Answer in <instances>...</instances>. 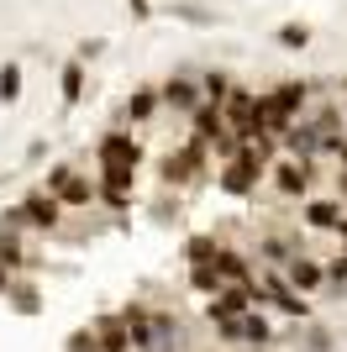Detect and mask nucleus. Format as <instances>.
<instances>
[{
    "instance_id": "f257e3e1",
    "label": "nucleus",
    "mask_w": 347,
    "mask_h": 352,
    "mask_svg": "<svg viewBox=\"0 0 347 352\" xmlns=\"http://www.w3.org/2000/svg\"><path fill=\"white\" fill-rule=\"evenodd\" d=\"M137 163H143V142L127 132H105L101 137V179L105 195H127L132 179H137Z\"/></svg>"
},
{
    "instance_id": "f03ea898",
    "label": "nucleus",
    "mask_w": 347,
    "mask_h": 352,
    "mask_svg": "<svg viewBox=\"0 0 347 352\" xmlns=\"http://www.w3.org/2000/svg\"><path fill=\"white\" fill-rule=\"evenodd\" d=\"M258 174H263V158L253 153V147H237V153L221 163L216 184H221L227 195H253V190H258Z\"/></svg>"
},
{
    "instance_id": "7ed1b4c3",
    "label": "nucleus",
    "mask_w": 347,
    "mask_h": 352,
    "mask_svg": "<svg viewBox=\"0 0 347 352\" xmlns=\"http://www.w3.org/2000/svg\"><path fill=\"white\" fill-rule=\"evenodd\" d=\"M200 174H205V142L179 147V153H169V163H163V184H195Z\"/></svg>"
},
{
    "instance_id": "20e7f679",
    "label": "nucleus",
    "mask_w": 347,
    "mask_h": 352,
    "mask_svg": "<svg viewBox=\"0 0 347 352\" xmlns=\"http://www.w3.org/2000/svg\"><path fill=\"white\" fill-rule=\"evenodd\" d=\"M274 190L284 195V200H305V190H311V163L274 158Z\"/></svg>"
},
{
    "instance_id": "39448f33",
    "label": "nucleus",
    "mask_w": 347,
    "mask_h": 352,
    "mask_svg": "<svg viewBox=\"0 0 347 352\" xmlns=\"http://www.w3.org/2000/svg\"><path fill=\"white\" fill-rule=\"evenodd\" d=\"M158 105H174L179 116H189V111L200 105V85H195V74H174L169 85L158 89Z\"/></svg>"
},
{
    "instance_id": "423d86ee",
    "label": "nucleus",
    "mask_w": 347,
    "mask_h": 352,
    "mask_svg": "<svg viewBox=\"0 0 347 352\" xmlns=\"http://www.w3.org/2000/svg\"><path fill=\"white\" fill-rule=\"evenodd\" d=\"M284 284H289L295 294H311V289H321V284H326V274H321V263H316V258L295 252V258L284 263Z\"/></svg>"
},
{
    "instance_id": "0eeeda50",
    "label": "nucleus",
    "mask_w": 347,
    "mask_h": 352,
    "mask_svg": "<svg viewBox=\"0 0 347 352\" xmlns=\"http://www.w3.org/2000/svg\"><path fill=\"white\" fill-rule=\"evenodd\" d=\"M21 216H27L37 232H58V216H63V206H58L48 190H32L27 200H21Z\"/></svg>"
},
{
    "instance_id": "6e6552de",
    "label": "nucleus",
    "mask_w": 347,
    "mask_h": 352,
    "mask_svg": "<svg viewBox=\"0 0 347 352\" xmlns=\"http://www.w3.org/2000/svg\"><path fill=\"white\" fill-rule=\"evenodd\" d=\"M247 310H253L247 284H227L221 294H211V321H237V316H247Z\"/></svg>"
},
{
    "instance_id": "1a4fd4ad",
    "label": "nucleus",
    "mask_w": 347,
    "mask_h": 352,
    "mask_svg": "<svg viewBox=\"0 0 347 352\" xmlns=\"http://www.w3.org/2000/svg\"><path fill=\"white\" fill-rule=\"evenodd\" d=\"M90 337H95V352H132V337L121 326V316H101L90 326Z\"/></svg>"
},
{
    "instance_id": "9d476101",
    "label": "nucleus",
    "mask_w": 347,
    "mask_h": 352,
    "mask_svg": "<svg viewBox=\"0 0 347 352\" xmlns=\"http://www.w3.org/2000/svg\"><path fill=\"white\" fill-rule=\"evenodd\" d=\"M279 142H284V153H289L295 163H305L311 153H321V137L311 132V121H305V116H300V121H289V132L279 137Z\"/></svg>"
},
{
    "instance_id": "9b49d317",
    "label": "nucleus",
    "mask_w": 347,
    "mask_h": 352,
    "mask_svg": "<svg viewBox=\"0 0 347 352\" xmlns=\"http://www.w3.org/2000/svg\"><path fill=\"white\" fill-rule=\"evenodd\" d=\"M237 342H247V347H269V342H274V321H269L263 310L237 316Z\"/></svg>"
},
{
    "instance_id": "f8f14e48",
    "label": "nucleus",
    "mask_w": 347,
    "mask_h": 352,
    "mask_svg": "<svg viewBox=\"0 0 347 352\" xmlns=\"http://www.w3.org/2000/svg\"><path fill=\"white\" fill-rule=\"evenodd\" d=\"M158 116V89H132L127 105H121V121L127 126H143V121Z\"/></svg>"
},
{
    "instance_id": "ddd939ff",
    "label": "nucleus",
    "mask_w": 347,
    "mask_h": 352,
    "mask_svg": "<svg viewBox=\"0 0 347 352\" xmlns=\"http://www.w3.org/2000/svg\"><path fill=\"white\" fill-rule=\"evenodd\" d=\"M53 200H58V206H69V210H85V206H95V184H90L85 174H69L63 184H58Z\"/></svg>"
},
{
    "instance_id": "4468645a",
    "label": "nucleus",
    "mask_w": 347,
    "mask_h": 352,
    "mask_svg": "<svg viewBox=\"0 0 347 352\" xmlns=\"http://www.w3.org/2000/svg\"><path fill=\"white\" fill-rule=\"evenodd\" d=\"M342 200H311L305 206V226H316V232H337V221H342Z\"/></svg>"
},
{
    "instance_id": "2eb2a0df",
    "label": "nucleus",
    "mask_w": 347,
    "mask_h": 352,
    "mask_svg": "<svg viewBox=\"0 0 347 352\" xmlns=\"http://www.w3.org/2000/svg\"><path fill=\"white\" fill-rule=\"evenodd\" d=\"M216 274H221V284H247L253 279V268H247L237 252H227V248H216Z\"/></svg>"
},
{
    "instance_id": "dca6fc26",
    "label": "nucleus",
    "mask_w": 347,
    "mask_h": 352,
    "mask_svg": "<svg viewBox=\"0 0 347 352\" xmlns=\"http://www.w3.org/2000/svg\"><path fill=\"white\" fill-rule=\"evenodd\" d=\"M195 85H200V105H221V100L231 95V79H227L221 69H216V74H200Z\"/></svg>"
},
{
    "instance_id": "f3484780",
    "label": "nucleus",
    "mask_w": 347,
    "mask_h": 352,
    "mask_svg": "<svg viewBox=\"0 0 347 352\" xmlns=\"http://www.w3.org/2000/svg\"><path fill=\"white\" fill-rule=\"evenodd\" d=\"M63 79H58V85H63V105H79V95H85V63L74 58V63H63Z\"/></svg>"
},
{
    "instance_id": "a211bd4d",
    "label": "nucleus",
    "mask_w": 347,
    "mask_h": 352,
    "mask_svg": "<svg viewBox=\"0 0 347 352\" xmlns=\"http://www.w3.org/2000/svg\"><path fill=\"white\" fill-rule=\"evenodd\" d=\"M189 289H200V294H221L227 284H221L216 263H189Z\"/></svg>"
},
{
    "instance_id": "6ab92c4d",
    "label": "nucleus",
    "mask_w": 347,
    "mask_h": 352,
    "mask_svg": "<svg viewBox=\"0 0 347 352\" xmlns=\"http://www.w3.org/2000/svg\"><path fill=\"white\" fill-rule=\"evenodd\" d=\"M11 310H21V316H37V310H43V294L32 289V284H21V279H11Z\"/></svg>"
},
{
    "instance_id": "aec40b11",
    "label": "nucleus",
    "mask_w": 347,
    "mask_h": 352,
    "mask_svg": "<svg viewBox=\"0 0 347 352\" xmlns=\"http://www.w3.org/2000/svg\"><path fill=\"white\" fill-rule=\"evenodd\" d=\"M21 263H27V248H21L16 236H6V232H0V268L11 274V268H21Z\"/></svg>"
},
{
    "instance_id": "412c9836",
    "label": "nucleus",
    "mask_w": 347,
    "mask_h": 352,
    "mask_svg": "<svg viewBox=\"0 0 347 352\" xmlns=\"http://www.w3.org/2000/svg\"><path fill=\"white\" fill-rule=\"evenodd\" d=\"M0 100H6V105L21 100V69H16V63H6V69H0Z\"/></svg>"
},
{
    "instance_id": "4be33fe9",
    "label": "nucleus",
    "mask_w": 347,
    "mask_h": 352,
    "mask_svg": "<svg viewBox=\"0 0 347 352\" xmlns=\"http://www.w3.org/2000/svg\"><path fill=\"white\" fill-rule=\"evenodd\" d=\"M311 43V27H300V21H284L279 27V47H305Z\"/></svg>"
},
{
    "instance_id": "5701e85b",
    "label": "nucleus",
    "mask_w": 347,
    "mask_h": 352,
    "mask_svg": "<svg viewBox=\"0 0 347 352\" xmlns=\"http://www.w3.org/2000/svg\"><path fill=\"white\" fill-rule=\"evenodd\" d=\"M189 263H216V242H211V236H189Z\"/></svg>"
},
{
    "instance_id": "b1692460",
    "label": "nucleus",
    "mask_w": 347,
    "mask_h": 352,
    "mask_svg": "<svg viewBox=\"0 0 347 352\" xmlns=\"http://www.w3.org/2000/svg\"><path fill=\"white\" fill-rule=\"evenodd\" d=\"M263 258H269V263H289V258H295V248H289L284 236H269V242H263Z\"/></svg>"
},
{
    "instance_id": "393cba45",
    "label": "nucleus",
    "mask_w": 347,
    "mask_h": 352,
    "mask_svg": "<svg viewBox=\"0 0 347 352\" xmlns=\"http://www.w3.org/2000/svg\"><path fill=\"white\" fill-rule=\"evenodd\" d=\"M174 16H185V21H200V27L211 21V11H205V6H174Z\"/></svg>"
},
{
    "instance_id": "a878e982",
    "label": "nucleus",
    "mask_w": 347,
    "mask_h": 352,
    "mask_svg": "<svg viewBox=\"0 0 347 352\" xmlns=\"http://www.w3.org/2000/svg\"><path fill=\"white\" fill-rule=\"evenodd\" d=\"M69 352H95V337H90V326H85V331H74V337H69Z\"/></svg>"
},
{
    "instance_id": "bb28decb",
    "label": "nucleus",
    "mask_w": 347,
    "mask_h": 352,
    "mask_svg": "<svg viewBox=\"0 0 347 352\" xmlns=\"http://www.w3.org/2000/svg\"><path fill=\"white\" fill-rule=\"evenodd\" d=\"M321 274H326V279H332V284H347V258H337V263H326V268H321Z\"/></svg>"
},
{
    "instance_id": "cd10ccee",
    "label": "nucleus",
    "mask_w": 347,
    "mask_h": 352,
    "mask_svg": "<svg viewBox=\"0 0 347 352\" xmlns=\"http://www.w3.org/2000/svg\"><path fill=\"white\" fill-rule=\"evenodd\" d=\"M305 347H311V352H321V347H332V337H326V331L316 326V331H305Z\"/></svg>"
},
{
    "instance_id": "c85d7f7f",
    "label": "nucleus",
    "mask_w": 347,
    "mask_h": 352,
    "mask_svg": "<svg viewBox=\"0 0 347 352\" xmlns=\"http://www.w3.org/2000/svg\"><path fill=\"white\" fill-rule=\"evenodd\" d=\"M337 242H342V248H347V216L337 221Z\"/></svg>"
},
{
    "instance_id": "c756f323",
    "label": "nucleus",
    "mask_w": 347,
    "mask_h": 352,
    "mask_svg": "<svg viewBox=\"0 0 347 352\" xmlns=\"http://www.w3.org/2000/svg\"><path fill=\"white\" fill-rule=\"evenodd\" d=\"M6 289H11V274H6V268H0V294H6Z\"/></svg>"
},
{
    "instance_id": "7c9ffc66",
    "label": "nucleus",
    "mask_w": 347,
    "mask_h": 352,
    "mask_svg": "<svg viewBox=\"0 0 347 352\" xmlns=\"http://www.w3.org/2000/svg\"><path fill=\"white\" fill-rule=\"evenodd\" d=\"M342 195H347V174H342Z\"/></svg>"
},
{
    "instance_id": "2f4dec72",
    "label": "nucleus",
    "mask_w": 347,
    "mask_h": 352,
    "mask_svg": "<svg viewBox=\"0 0 347 352\" xmlns=\"http://www.w3.org/2000/svg\"><path fill=\"white\" fill-rule=\"evenodd\" d=\"M253 352H269V347H253Z\"/></svg>"
}]
</instances>
